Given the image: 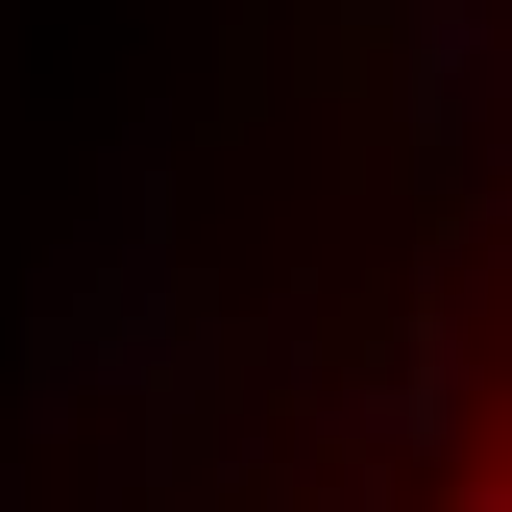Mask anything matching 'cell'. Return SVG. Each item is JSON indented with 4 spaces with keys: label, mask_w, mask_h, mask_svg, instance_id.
<instances>
[{
    "label": "cell",
    "mask_w": 512,
    "mask_h": 512,
    "mask_svg": "<svg viewBox=\"0 0 512 512\" xmlns=\"http://www.w3.org/2000/svg\"><path fill=\"white\" fill-rule=\"evenodd\" d=\"M391 122L439 147V244L366 293V512H512V0H415Z\"/></svg>",
    "instance_id": "obj_1"
}]
</instances>
